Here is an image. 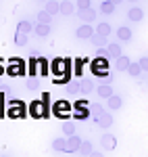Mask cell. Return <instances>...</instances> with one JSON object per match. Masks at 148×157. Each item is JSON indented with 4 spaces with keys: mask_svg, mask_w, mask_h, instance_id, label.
<instances>
[{
    "mask_svg": "<svg viewBox=\"0 0 148 157\" xmlns=\"http://www.w3.org/2000/svg\"><path fill=\"white\" fill-rule=\"evenodd\" d=\"M88 107H90V103H88L86 98H79V101H75V105H71V113L75 115V120L84 121L90 117V111H88Z\"/></svg>",
    "mask_w": 148,
    "mask_h": 157,
    "instance_id": "6da1fadb",
    "label": "cell"
},
{
    "mask_svg": "<svg viewBox=\"0 0 148 157\" xmlns=\"http://www.w3.org/2000/svg\"><path fill=\"white\" fill-rule=\"evenodd\" d=\"M27 115V107H25L23 101H19V98H11L9 101V117H15V120H19V117H25Z\"/></svg>",
    "mask_w": 148,
    "mask_h": 157,
    "instance_id": "7a4b0ae2",
    "label": "cell"
},
{
    "mask_svg": "<svg viewBox=\"0 0 148 157\" xmlns=\"http://www.w3.org/2000/svg\"><path fill=\"white\" fill-rule=\"evenodd\" d=\"M69 113H71V105L67 103V101H56V103H52V109H50V115H54V117H61L63 121L69 117Z\"/></svg>",
    "mask_w": 148,
    "mask_h": 157,
    "instance_id": "3957f363",
    "label": "cell"
},
{
    "mask_svg": "<svg viewBox=\"0 0 148 157\" xmlns=\"http://www.w3.org/2000/svg\"><path fill=\"white\" fill-rule=\"evenodd\" d=\"M4 71L9 75H21V73H25V61L19 57H13V59H9V67Z\"/></svg>",
    "mask_w": 148,
    "mask_h": 157,
    "instance_id": "277c9868",
    "label": "cell"
},
{
    "mask_svg": "<svg viewBox=\"0 0 148 157\" xmlns=\"http://www.w3.org/2000/svg\"><path fill=\"white\" fill-rule=\"evenodd\" d=\"M75 13H77V17L84 21V25H92V21H94V19H96V15H98V13L94 11V6H88V9H77Z\"/></svg>",
    "mask_w": 148,
    "mask_h": 157,
    "instance_id": "5b68a950",
    "label": "cell"
},
{
    "mask_svg": "<svg viewBox=\"0 0 148 157\" xmlns=\"http://www.w3.org/2000/svg\"><path fill=\"white\" fill-rule=\"evenodd\" d=\"M92 73H100V71H106L109 69V59L106 57H94L92 65H90Z\"/></svg>",
    "mask_w": 148,
    "mask_h": 157,
    "instance_id": "8992f818",
    "label": "cell"
},
{
    "mask_svg": "<svg viewBox=\"0 0 148 157\" xmlns=\"http://www.w3.org/2000/svg\"><path fill=\"white\" fill-rule=\"evenodd\" d=\"M27 113H29L31 117H46L44 107H42V103H40V101H31V103H29V107H27Z\"/></svg>",
    "mask_w": 148,
    "mask_h": 157,
    "instance_id": "52a82bcc",
    "label": "cell"
},
{
    "mask_svg": "<svg viewBox=\"0 0 148 157\" xmlns=\"http://www.w3.org/2000/svg\"><path fill=\"white\" fill-rule=\"evenodd\" d=\"M92 36H94L92 25H79V27L75 29V38H79V40H90Z\"/></svg>",
    "mask_w": 148,
    "mask_h": 157,
    "instance_id": "ba28073f",
    "label": "cell"
},
{
    "mask_svg": "<svg viewBox=\"0 0 148 157\" xmlns=\"http://www.w3.org/2000/svg\"><path fill=\"white\" fill-rule=\"evenodd\" d=\"M100 147H102L104 151H113V149L117 147V138H115L113 134H102V138H100Z\"/></svg>",
    "mask_w": 148,
    "mask_h": 157,
    "instance_id": "9c48e42d",
    "label": "cell"
},
{
    "mask_svg": "<svg viewBox=\"0 0 148 157\" xmlns=\"http://www.w3.org/2000/svg\"><path fill=\"white\" fill-rule=\"evenodd\" d=\"M104 52H106V59H119L121 57V46L119 44H106L104 46Z\"/></svg>",
    "mask_w": 148,
    "mask_h": 157,
    "instance_id": "30bf717a",
    "label": "cell"
},
{
    "mask_svg": "<svg viewBox=\"0 0 148 157\" xmlns=\"http://www.w3.org/2000/svg\"><path fill=\"white\" fill-rule=\"evenodd\" d=\"M79 145H81V138L73 134V136H69L67 138V153H75V151H79Z\"/></svg>",
    "mask_w": 148,
    "mask_h": 157,
    "instance_id": "8fae6325",
    "label": "cell"
},
{
    "mask_svg": "<svg viewBox=\"0 0 148 157\" xmlns=\"http://www.w3.org/2000/svg\"><path fill=\"white\" fill-rule=\"evenodd\" d=\"M96 78H100V82L104 86H111L113 80H115V71H111V69H106V71H100V73H94Z\"/></svg>",
    "mask_w": 148,
    "mask_h": 157,
    "instance_id": "7c38bea8",
    "label": "cell"
},
{
    "mask_svg": "<svg viewBox=\"0 0 148 157\" xmlns=\"http://www.w3.org/2000/svg\"><path fill=\"white\" fill-rule=\"evenodd\" d=\"M88 111H90V117H92V120L96 121V120H98V117H100V115L104 113V107H102L100 103H92V105L88 107Z\"/></svg>",
    "mask_w": 148,
    "mask_h": 157,
    "instance_id": "4fadbf2b",
    "label": "cell"
},
{
    "mask_svg": "<svg viewBox=\"0 0 148 157\" xmlns=\"http://www.w3.org/2000/svg\"><path fill=\"white\" fill-rule=\"evenodd\" d=\"M96 124H98L100 128H104V130H106V128H111V126H113V115H111V113H106V111H104V113L100 115L98 120H96Z\"/></svg>",
    "mask_w": 148,
    "mask_h": 157,
    "instance_id": "5bb4252c",
    "label": "cell"
},
{
    "mask_svg": "<svg viewBox=\"0 0 148 157\" xmlns=\"http://www.w3.org/2000/svg\"><path fill=\"white\" fill-rule=\"evenodd\" d=\"M115 13V2L113 0H102L100 2V15H113Z\"/></svg>",
    "mask_w": 148,
    "mask_h": 157,
    "instance_id": "9a60e30c",
    "label": "cell"
},
{
    "mask_svg": "<svg viewBox=\"0 0 148 157\" xmlns=\"http://www.w3.org/2000/svg\"><path fill=\"white\" fill-rule=\"evenodd\" d=\"M36 63H38V71L42 73V75H46V73H50V63L44 57H38L36 59Z\"/></svg>",
    "mask_w": 148,
    "mask_h": 157,
    "instance_id": "2e32d148",
    "label": "cell"
},
{
    "mask_svg": "<svg viewBox=\"0 0 148 157\" xmlns=\"http://www.w3.org/2000/svg\"><path fill=\"white\" fill-rule=\"evenodd\" d=\"M127 17H129V21H142V19H144V11L138 9V6H134V9H129Z\"/></svg>",
    "mask_w": 148,
    "mask_h": 157,
    "instance_id": "e0dca14e",
    "label": "cell"
},
{
    "mask_svg": "<svg viewBox=\"0 0 148 157\" xmlns=\"http://www.w3.org/2000/svg\"><path fill=\"white\" fill-rule=\"evenodd\" d=\"M94 34H98V36H102V38H109V34H111V25L102 21V23H98V25H96Z\"/></svg>",
    "mask_w": 148,
    "mask_h": 157,
    "instance_id": "ac0fdd59",
    "label": "cell"
},
{
    "mask_svg": "<svg viewBox=\"0 0 148 157\" xmlns=\"http://www.w3.org/2000/svg\"><path fill=\"white\" fill-rule=\"evenodd\" d=\"M129 63H132V61H129V57H123V55H121L119 59H115V69H117V71H125Z\"/></svg>",
    "mask_w": 148,
    "mask_h": 157,
    "instance_id": "d6986e66",
    "label": "cell"
},
{
    "mask_svg": "<svg viewBox=\"0 0 148 157\" xmlns=\"http://www.w3.org/2000/svg\"><path fill=\"white\" fill-rule=\"evenodd\" d=\"M75 130H77V128H75V121H71V120H65V121H63V132H65L67 138H69V136H73Z\"/></svg>",
    "mask_w": 148,
    "mask_h": 157,
    "instance_id": "ffe728a7",
    "label": "cell"
},
{
    "mask_svg": "<svg viewBox=\"0 0 148 157\" xmlns=\"http://www.w3.org/2000/svg\"><path fill=\"white\" fill-rule=\"evenodd\" d=\"M106 101H109V109H113V111H115V109H121V105H123V98L119 97V94H113V97H109Z\"/></svg>",
    "mask_w": 148,
    "mask_h": 157,
    "instance_id": "44dd1931",
    "label": "cell"
},
{
    "mask_svg": "<svg viewBox=\"0 0 148 157\" xmlns=\"http://www.w3.org/2000/svg\"><path fill=\"white\" fill-rule=\"evenodd\" d=\"M90 42H92L96 48H104V46L109 44V38H102V36H98V34H94V36L90 38Z\"/></svg>",
    "mask_w": 148,
    "mask_h": 157,
    "instance_id": "7402d4cb",
    "label": "cell"
},
{
    "mask_svg": "<svg viewBox=\"0 0 148 157\" xmlns=\"http://www.w3.org/2000/svg\"><path fill=\"white\" fill-rule=\"evenodd\" d=\"M77 84H79V92H81V94H90V92L94 90L92 80H81V82H77Z\"/></svg>",
    "mask_w": 148,
    "mask_h": 157,
    "instance_id": "603a6c76",
    "label": "cell"
},
{
    "mask_svg": "<svg viewBox=\"0 0 148 157\" xmlns=\"http://www.w3.org/2000/svg\"><path fill=\"white\" fill-rule=\"evenodd\" d=\"M96 92H98V97H100V98H109V97H113V94H115L111 86H104V84H100L98 88H96Z\"/></svg>",
    "mask_w": 148,
    "mask_h": 157,
    "instance_id": "cb8c5ba5",
    "label": "cell"
},
{
    "mask_svg": "<svg viewBox=\"0 0 148 157\" xmlns=\"http://www.w3.org/2000/svg\"><path fill=\"white\" fill-rule=\"evenodd\" d=\"M52 23V15H48L46 11L38 13V25H50Z\"/></svg>",
    "mask_w": 148,
    "mask_h": 157,
    "instance_id": "d4e9b609",
    "label": "cell"
},
{
    "mask_svg": "<svg viewBox=\"0 0 148 157\" xmlns=\"http://www.w3.org/2000/svg\"><path fill=\"white\" fill-rule=\"evenodd\" d=\"M117 38H119V40H125V42H127V40H132V29H129V27H125V25H121V27L117 29Z\"/></svg>",
    "mask_w": 148,
    "mask_h": 157,
    "instance_id": "484cf974",
    "label": "cell"
},
{
    "mask_svg": "<svg viewBox=\"0 0 148 157\" xmlns=\"http://www.w3.org/2000/svg\"><path fill=\"white\" fill-rule=\"evenodd\" d=\"M52 149L65 153V151H67V140H65V138H54V140H52Z\"/></svg>",
    "mask_w": 148,
    "mask_h": 157,
    "instance_id": "4316f807",
    "label": "cell"
},
{
    "mask_svg": "<svg viewBox=\"0 0 148 157\" xmlns=\"http://www.w3.org/2000/svg\"><path fill=\"white\" fill-rule=\"evenodd\" d=\"M92 151H94V149H92V143H90V140H81V145H79V151H77V153H81V155L88 157Z\"/></svg>",
    "mask_w": 148,
    "mask_h": 157,
    "instance_id": "83f0119b",
    "label": "cell"
},
{
    "mask_svg": "<svg viewBox=\"0 0 148 157\" xmlns=\"http://www.w3.org/2000/svg\"><path fill=\"white\" fill-rule=\"evenodd\" d=\"M31 29H34V25L29 23V21H19V25H17V32H21V34H25V36H27Z\"/></svg>",
    "mask_w": 148,
    "mask_h": 157,
    "instance_id": "f1b7e54d",
    "label": "cell"
},
{
    "mask_svg": "<svg viewBox=\"0 0 148 157\" xmlns=\"http://www.w3.org/2000/svg\"><path fill=\"white\" fill-rule=\"evenodd\" d=\"M34 32H36L40 38H46L50 34V25H36V27H34Z\"/></svg>",
    "mask_w": 148,
    "mask_h": 157,
    "instance_id": "f546056e",
    "label": "cell"
},
{
    "mask_svg": "<svg viewBox=\"0 0 148 157\" xmlns=\"http://www.w3.org/2000/svg\"><path fill=\"white\" fill-rule=\"evenodd\" d=\"M59 13L71 15V13H73V4H71V2H59Z\"/></svg>",
    "mask_w": 148,
    "mask_h": 157,
    "instance_id": "4dcf8cb0",
    "label": "cell"
},
{
    "mask_svg": "<svg viewBox=\"0 0 148 157\" xmlns=\"http://www.w3.org/2000/svg\"><path fill=\"white\" fill-rule=\"evenodd\" d=\"M42 11H46L48 15H54V13H59V2H46Z\"/></svg>",
    "mask_w": 148,
    "mask_h": 157,
    "instance_id": "1f68e13d",
    "label": "cell"
},
{
    "mask_svg": "<svg viewBox=\"0 0 148 157\" xmlns=\"http://www.w3.org/2000/svg\"><path fill=\"white\" fill-rule=\"evenodd\" d=\"M65 90H67V94H79V84L77 82H69L65 86Z\"/></svg>",
    "mask_w": 148,
    "mask_h": 157,
    "instance_id": "d6a6232c",
    "label": "cell"
},
{
    "mask_svg": "<svg viewBox=\"0 0 148 157\" xmlns=\"http://www.w3.org/2000/svg\"><path fill=\"white\" fill-rule=\"evenodd\" d=\"M15 44H17V46H25V44H27V36L21 34V32H17V34H15Z\"/></svg>",
    "mask_w": 148,
    "mask_h": 157,
    "instance_id": "836d02e7",
    "label": "cell"
},
{
    "mask_svg": "<svg viewBox=\"0 0 148 157\" xmlns=\"http://www.w3.org/2000/svg\"><path fill=\"white\" fill-rule=\"evenodd\" d=\"M40 88V80L38 78H29L27 80V90H38Z\"/></svg>",
    "mask_w": 148,
    "mask_h": 157,
    "instance_id": "e575fe53",
    "label": "cell"
},
{
    "mask_svg": "<svg viewBox=\"0 0 148 157\" xmlns=\"http://www.w3.org/2000/svg\"><path fill=\"white\" fill-rule=\"evenodd\" d=\"M125 71H129L132 75H140V67H138V63H129Z\"/></svg>",
    "mask_w": 148,
    "mask_h": 157,
    "instance_id": "d590c367",
    "label": "cell"
},
{
    "mask_svg": "<svg viewBox=\"0 0 148 157\" xmlns=\"http://www.w3.org/2000/svg\"><path fill=\"white\" fill-rule=\"evenodd\" d=\"M138 67H140V71H142V73L146 71V67H148V57H146V55H144L142 59L138 61Z\"/></svg>",
    "mask_w": 148,
    "mask_h": 157,
    "instance_id": "8d00e7d4",
    "label": "cell"
},
{
    "mask_svg": "<svg viewBox=\"0 0 148 157\" xmlns=\"http://www.w3.org/2000/svg\"><path fill=\"white\" fill-rule=\"evenodd\" d=\"M84 63H88V59H75V73H77V75L81 73V67H84Z\"/></svg>",
    "mask_w": 148,
    "mask_h": 157,
    "instance_id": "74e56055",
    "label": "cell"
},
{
    "mask_svg": "<svg viewBox=\"0 0 148 157\" xmlns=\"http://www.w3.org/2000/svg\"><path fill=\"white\" fill-rule=\"evenodd\" d=\"M88 6H92V2H88V0H81L75 4V9H88Z\"/></svg>",
    "mask_w": 148,
    "mask_h": 157,
    "instance_id": "f35d334b",
    "label": "cell"
},
{
    "mask_svg": "<svg viewBox=\"0 0 148 157\" xmlns=\"http://www.w3.org/2000/svg\"><path fill=\"white\" fill-rule=\"evenodd\" d=\"M88 157H104V155H102L100 151H92V153H90V155H88Z\"/></svg>",
    "mask_w": 148,
    "mask_h": 157,
    "instance_id": "ab89813d",
    "label": "cell"
},
{
    "mask_svg": "<svg viewBox=\"0 0 148 157\" xmlns=\"http://www.w3.org/2000/svg\"><path fill=\"white\" fill-rule=\"evenodd\" d=\"M2 113H4V109H2V107H0V117H2Z\"/></svg>",
    "mask_w": 148,
    "mask_h": 157,
    "instance_id": "60d3db41",
    "label": "cell"
},
{
    "mask_svg": "<svg viewBox=\"0 0 148 157\" xmlns=\"http://www.w3.org/2000/svg\"><path fill=\"white\" fill-rule=\"evenodd\" d=\"M2 63H4V59H0V65H2Z\"/></svg>",
    "mask_w": 148,
    "mask_h": 157,
    "instance_id": "b9f144b4",
    "label": "cell"
},
{
    "mask_svg": "<svg viewBox=\"0 0 148 157\" xmlns=\"http://www.w3.org/2000/svg\"><path fill=\"white\" fill-rule=\"evenodd\" d=\"M0 90H2V84H0Z\"/></svg>",
    "mask_w": 148,
    "mask_h": 157,
    "instance_id": "7bdbcfd3",
    "label": "cell"
},
{
    "mask_svg": "<svg viewBox=\"0 0 148 157\" xmlns=\"http://www.w3.org/2000/svg\"><path fill=\"white\" fill-rule=\"evenodd\" d=\"M2 157H6V155H2Z\"/></svg>",
    "mask_w": 148,
    "mask_h": 157,
    "instance_id": "ee69618b",
    "label": "cell"
}]
</instances>
